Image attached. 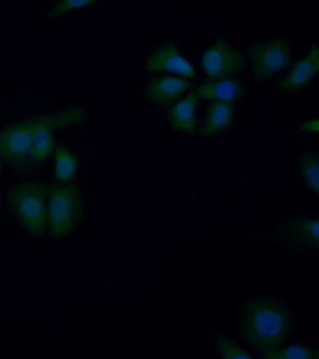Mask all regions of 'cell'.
I'll list each match as a JSON object with an SVG mask.
<instances>
[{"mask_svg":"<svg viewBox=\"0 0 319 359\" xmlns=\"http://www.w3.org/2000/svg\"><path fill=\"white\" fill-rule=\"evenodd\" d=\"M239 326L243 340L262 353L280 350L294 330L290 307L277 297H252L243 302Z\"/></svg>","mask_w":319,"mask_h":359,"instance_id":"obj_1","label":"cell"},{"mask_svg":"<svg viewBox=\"0 0 319 359\" xmlns=\"http://www.w3.org/2000/svg\"><path fill=\"white\" fill-rule=\"evenodd\" d=\"M48 188L43 184H16L8 189V203L15 218L36 237L43 236L48 228Z\"/></svg>","mask_w":319,"mask_h":359,"instance_id":"obj_2","label":"cell"},{"mask_svg":"<svg viewBox=\"0 0 319 359\" xmlns=\"http://www.w3.org/2000/svg\"><path fill=\"white\" fill-rule=\"evenodd\" d=\"M83 215V201L72 184H53L49 189L48 233L53 238H65L73 232Z\"/></svg>","mask_w":319,"mask_h":359,"instance_id":"obj_3","label":"cell"},{"mask_svg":"<svg viewBox=\"0 0 319 359\" xmlns=\"http://www.w3.org/2000/svg\"><path fill=\"white\" fill-rule=\"evenodd\" d=\"M43 115L29 118L5 127L0 133V157L18 171L26 172L33 167L31 158L34 133Z\"/></svg>","mask_w":319,"mask_h":359,"instance_id":"obj_4","label":"cell"},{"mask_svg":"<svg viewBox=\"0 0 319 359\" xmlns=\"http://www.w3.org/2000/svg\"><path fill=\"white\" fill-rule=\"evenodd\" d=\"M88 118L87 108L75 107L43 115V120L34 133L31 158L34 162L46 161L54 147V132L63 128L80 124Z\"/></svg>","mask_w":319,"mask_h":359,"instance_id":"obj_5","label":"cell"},{"mask_svg":"<svg viewBox=\"0 0 319 359\" xmlns=\"http://www.w3.org/2000/svg\"><path fill=\"white\" fill-rule=\"evenodd\" d=\"M252 76L257 82H266L289 67L291 63V41L282 38L254 44L250 48Z\"/></svg>","mask_w":319,"mask_h":359,"instance_id":"obj_6","label":"cell"},{"mask_svg":"<svg viewBox=\"0 0 319 359\" xmlns=\"http://www.w3.org/2000/svg\"><path fill=\"white\" fill-rule=\"evenodd\" d=\"M245 58L224 41H218L203 53L201 66L212 80L231 78L245 67Z\"/></svg>","mask_w":319,"mask_h":359,"instance_id":"obj_7","label":"cell"},{"mask_svg":"<svg viewBox=\"0 0 319 359\" xmlns=\"http://www.w3.org/2000/svg\"><path fill=\"white\" fill-rule=\"evenodd\" d=\"M146 69L149 72H172L186 78H195V69L181 55L176 44L169 43L156 49L147 57Z\"/></svg>","mask_w":319,"mask_h":359,"instance_id":"obj_8","label":"cell"},{"mask_svg":"<svg viewBox=\"0 0 319 359\" xmlns=\"http://www.w3.org/2000/svg\"><path fill=\"white\" fill-rule=\"evenodd\" d=\"M319 71L318 46H313L308 55L297 63L284 80L278 83L277 88L285 92H296L306 87L315 78Z\"/></svg>","mask_w":319,"mask_h":359,"instance_id":"obj_9","label":"cell"},{"mask_svg":"<svg viewBox=\"0 0 319 359\" xmlns=\"http://www.w3.org/2000/svg\"><path fill=\"white\" fill-rule=\"evenodd\" d=\"M191 88L189 81L163 76L151 79L146 88V97L152 102L169 105L183 97Z\"/></svg>","mask_w":319,"mask_h":359,"instance_id":"obj_10","label":"cell"},{"mask_svg":"<svg viewBox=\"0 0 319 359\" xmlns=\"http://www.w3.org/2000/svg\"><path fill=\"white\" fill-rule=\"evenodd\" d=\"M198 95L205 100L232 102L244 97L247 93L244 83L238 79L227 78L203 83L198 90Z\"/></svg>","mask_w":319,"mask_h":359,"instance_id":"obj_11","label":"cell"},{"mask_svg":"<svg viewBox=\"0 0 319 359\" xmlns=\"http://www.w3.org/2000/svg\"><path fill=\"white\" fill-rule=\"evenodd\" d=\"M234 114V103L216 100L206 110L205 123L200 129V135L210 137L224 131L232 125Z\"/></svg>","mask_w":319,"mask_h":359,"instance_id":"obj_12","label":"cell"},{"mask_svg":"<svg viewBox=\"0 0 319 359\" xmlns=\"http://www.w3.org/2000/svg\"><path fill=\"white\" fill-rule=\"evenodd\" d=\"M283 238H288L284 243L291 238L290 247L294 245L298 248L318 247L319 242V221L318 219H299L291 223V225L284 226Z\"/></svg>","mask_w":319,"mask_h":359,"instance_id":"obj_13","label":"cell"},{"mask_svg":"<svg viewBox=\"0 0 319 359\" xmlns=\"http://www.w3.org/2000/svg\"><path fill=\"white\" fill-rule=\"evenodd\" d=\"M200 98L198 92L191 93L185 100L171 107L169 121L174 129L186 134H193L196 127V109Z\"/></svg>","mask_w":319,"mask_h":359,"instance_id":"obj_14","label":"cell"},{"mask_svg":"<svg viewBox=\"0 0 319 359\" xmlns=\"http://www.w3.org/2000/svg\"><path fill=\"white\" fill-rule=\"evenodd\" d=\"M298 166L303 179L311 191L319 194V157L318 152H306L298 158Z\"/></svg>","mask_w":319,"mask_h":359,"instance_id":"obj_15","label":"cell"},{"mask_svg":"<svg viewBox=\"0 0 319 359\" xmlns=\"http://www.w3.org/2000/svg\"><path fill=\"white\" fill-rule=\"evenodd\" d=\"M77 161L66 147H59L55 156V177L61 183H67L77 171Z\"/></svg>","mask_w":319,"mask_h":359,"instance_id":"obj_16","label":"cell"},{"mask_svg":"<svg viewBox=\"0 0 319 359\" xmlns=\"http://www.w3.org/2000/svg\"><path fill=\"white\" fill-rule=\"evenodd\" d=\"M216 346L221 358L224 359H250L254 356L247 353L244 348H240L234 341L227 337L215 333Z\"/></svg>","mask_w":319,"mask_h":359,"instance_id":"obj_17","label":"cell"},{"mask_svg":"<svg viewBox=\"0 0 319 359\" xmlns=\"http://www.w3.org/2000/svg\"><path fill=\"white\" fill-rule=\"evenodd\" d=\"M264 358L269 359H318V351L301 346H291L284 350L266 353Z\"/></svg>","mask_w":319,"mask_h":359,"instance_id":"obj_18","label":"cell"},{"mask_svg":"<svg viewBox=\"0 0 319 359\" xmlns=\"http://www.w3.org/2000/svg\"><path fill=\"white\" fill-rule=\"evenodd\" d=\"M97 4L93 0H61L54 5L53 8L48 10L46 13V18H56L67 13V12L74 11V10L87 8L92 6L93 4Z\"/></svg>","mask_w":319,"mask_h":359,"instance_id":"obj_19","label":"cell"},{"mask_svg":"<svg viewBox=\"0 0 319 359\" xmlns=\"http://www.w3.org/2000/svg\"><path fill=\"white\" fill-rule=\"evenodd\" d=\"M319 121L318 119L311 120V121L304 122L301 124L299 133H315L318 134L319 130Z\"/></svg>","mask_w":319,"mask_h":359,"instance_id":"obj_20","label":"cell"},{"mask_svg":"<svg viewBox=\"0 0 319 359\" xmlns=\"http://www.w3.org/2000/svg\"><path fill=\"white\" fill-rule=\"evenodd\" d=\"M0 169H1V161H0Z\"/></svg>","mask_w":319,"mask_h":359,"instance_id":"obj_21","label":"cell"}]
</instances>
